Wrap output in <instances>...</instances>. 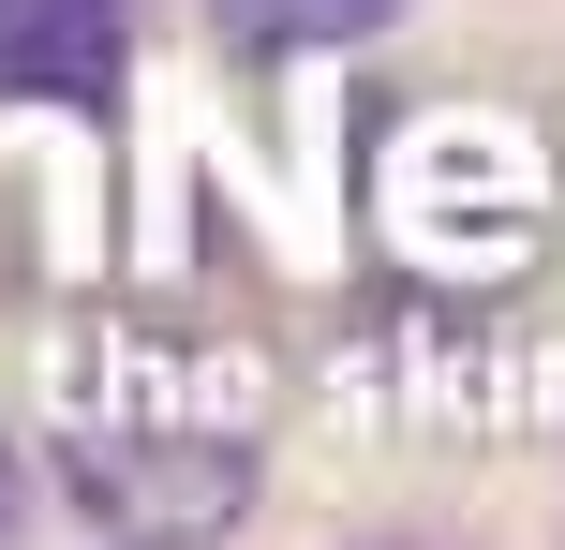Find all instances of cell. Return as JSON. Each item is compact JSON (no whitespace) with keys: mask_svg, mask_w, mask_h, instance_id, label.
<instances>
[{"mask_svg":"<svg viewBox=\"0 0 565 550\" xmlns=\"http://www.w3.org/2000/svg\"><path fill=\"white\" fill-rule=\"evenodd\" d=\"M536 208H551V179H536V149L507 119H417L387 149V224L431 268H507L536 238Z\"/></svg>","mask_w":565,"mask_h":550,"instance_id":"1","label":"cell"},{"mask_svg":"<svg viewBox=\"0 0 565 550\" xmlns=\"http://www.w3.org/2000/svg\"><path fill=\"white\" fill-rule=\"evenodd\" d=\"M0 75L15 89H105L119 75V0H0Z\"/></svg>","mask_w":565,"mask_h":550,"instance_id":"2","label":"cell"},{"mask_svg":"<svg viewBox=\"0 0 565 550\" xmlns=\"http://www.w3.org/2000/svg\"><path fill=\"white\" fill-rule=\"evenodd\" d=\"M402 0H224L238 45H358V30H387Z\"/></svg>","mask_w":565,"mask_h":550,"instance_id":"3","label":"cell"}]
</instances>
